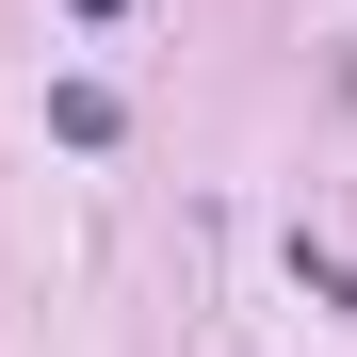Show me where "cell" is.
<instances>
[{
    "instance_id": "obj_1",
    "label": "cell",
    "mask_w": 357,
    "mask_h": 357,
    "mask_svg": "<svg viewBox=\"0 0 357 357\" xmlns=\"http://www.w3.org/2000/svg\"><path fill=\"white\" fill-rule=\"evenodd\" d=\"M82 17H114V0H82Z\"/></svg>"
}]
</instances>
